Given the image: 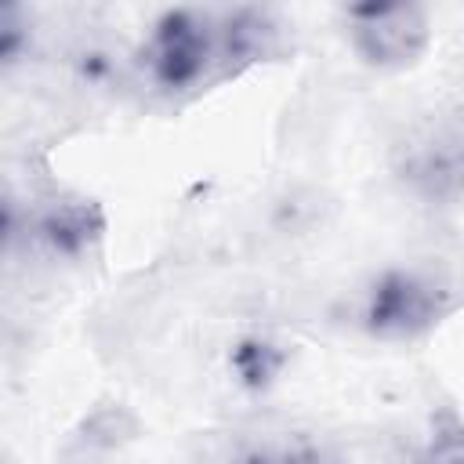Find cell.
Wrapping results in <instances>:
<instances>
[{"mask_svg": "<svg viewBox=\"0 0 464 464\" xmlns=\"http://www.w3.org/2000/svg\"><path fill=\"white\" fill-rule=\"evenodd\" d=\"M279 22L261 7H178L167 11L141 44V72L163 94H185L232 76L279 44Z\"/></svg>", "mask_w": 464, "mask_h": 464, "instance_id": "1", "label": "cell"}, {"mask_svg": "<svg viewBox=\"0 0 464 464\" xmlns=\"http://www.w3.org/2000/svg\"><path fill=\"white\" fill-rule=\"evenodd\" d=\"M457 304L460 297L442 276L392 268L370 286L362 301V326L384 341H413L435 330Z\"/></svg>", "mask_w": 464, "mask_h": 464, "instance_id": "2", "label": "cell"}, {"mask_svg": "<svg viewBox=\"0 0 464 464\" xmlns=\"http://www.w3.org/2000/svg\"><path fill=\"white\" fill-rule=\"evenodd\" d=\"M348 33L355 54L373 69H406L431 44L428 14L417 4L348 7Z\"/></svg>", "mask_w": 464, "mask_h": 464, "instance_id": "3", "label": "cell"}, {"mask_svg": "<svg viewBox=\"0 0 464 464\" xmlns=\"http://www.w3.org/2000/svg\"><path fill=\"white\" fill-rule=\"evenodd\" d=\"M417 464H464V420L453 410L431 417V431L417 453Z\"/></svg>", "mask_w": 464, "mask_h": 464, "instance_id": "5", "label": "cell"}, {"mask_svg": "<svg viewBox=\"0 0 464 464\" xmlns=\"http://www.w3.org/2000/svg\"><path fill=\"white\" fill-rule=\"evenodd\" d=\"M279 366H283V355L268 341H243L236 348V370L243 373L246 384H265Z\"/></svg>", "mask_w": 464, "mask_h": 464, "instance_id": "6", "label": "cell"}, {"mask_svg": "<svg viewBox=\"0 0 464 464\" xmlns=\"http://www.w3.org/2000/svg\"><path fill=\"white\" fill-rule=\"evenodd\" d=\"M236 464H348L334 446L308 435H265L239 450Z\"/></svg>", "mask_w": 464, "mask_h": 464, "instance_id": "4", "label": "cell"}]
</instances>
